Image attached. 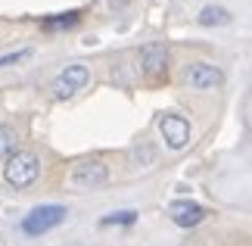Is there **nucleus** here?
<instances>
[{"mask_svg": "<svg viewBox=\"0 0 252 246\" xmlns=\"http://www.w3.org/2000/svg\"><path fill=\"white\" fill-rule=\"evenodd\" d=\"M41 175V159L28 150H16L9 153V162L3 169V178L13 184V187H32Z\"/></svg>", "mask_w": 252, "mask_h": 246, "instance_id": "nucleus-1", "label": "nucleus"}, {"mask_svg": "<svg viewBox=\"0 0 252 246\" xmlns=\"http://www.w3.org/2000/svg\"><path fill=\"white\" fill-rule=\"evenodd\" d=\"M63 221H65V206H37L22 218V231L32 237H41V234L60 228Z\"/></svg>", "mask_w": 252, "mask_h": 246, "instance_id": "nucleus-2", "label": "nucleus"}, {"mask_svg": "<svg viewBox=\"0 0 252 246\" xmlns=\"http://www.w3.org/2000/svg\"><path fill=\"white\" fill-rule=\"evenodd\" d=\"M109 181V169L100 162V159H84L75 165L72 172V187L75 190H96V187H103Z\"/></svg>", "mask_w": 252, "mask_h": 246, "instance_id": "nucleus-3", "label": "nucleus"}, {"mask_svg": "<svg viewBox=\"0 0 252 246\" xmlns=\"http://www.w3.org/2000/svg\"><path fill=\"white\" fill-rule=\"evenodd\" d=\"M87 81H91V72H87V66H69L63 69L60 75L53 78V97H60V100H69V97H75L81 91V87H87Z\"/></svg>", "mask_w": 252, "mask_h": 246, "instance_id": "nucleus-4", "label": "nucleus"}, {"mask_svg": "<svg viewBox=\"0 0 252 246\" xmlns=\"http://www.w3.org/2000/svg\"><path fill=\"white\" fill-rule=\"evenodd\" d=\"M159 131H162V141H165L171 150H181V146L190 143V122L181 119V115H174V112L159 119Z\"/></svg>", "mask_w": 252, "mask_h": 246, "instance_id": "nucleus-5", "label": "nucleus"}, {"mask_svg": "<svg viewBox=\"0 0 252 246\" xmlns=\"http://www.w3.org/2000/svg\"><path fill=\"white\" fill-rule=\"evenodd\" d=\"M184 81L190 87H196V91H212V87H218L224 81V72L212 63H193L187 72H184Z\"/></svg>", "mask_w": 252, "mask_h": 246, "instance_id": "nucleus-6", "label": "nucleus"}, {"mask_svg": "<svg viewBox=\"0 0 252 246\" xmlns=\"http://www.w3.org/2000/svg\"><path fill=\"white\" fill-rule=\"evenodd\" d=\"M168 218L178 224V228H196V224L206 218V209L199 203H190V200H174L168 206Z\"/></svg>", "mask_w": 252, "mask_h": 246, "instance_id": "nucleus-7", "label": "nucleus"}, {"mask_svg": "<svg viewBox=\"0 0 252 246\" xmlns=\"http://www.w3.org/2000/svg\"><path fill=\"white\" fill-rule=\"evenodd\" d=\"M140 69L150 78L162 75L168 69V47L165 44H143L140 47Z\"/></svg>", "mask_w": 252, "mask_h": 246, "instance_id": "nucleus-8", "label": "nucleus"}, {"mask_svg": "<svg viewBox=\"0 0 252 246\" xmlns=\"http://www.w3.org/2000/svg\"><path fill=\"white\" fill-rule=\"evenodd\" d=\"M230 19H234V16H230L224 6H206V9L199 13V25H209V28H212V25H227Z\"/></svg>", "mask_w": 252, "mask_h": 246, "instance_id": "nucleus-9", "label": "nucleus"}, {"mask_svg": "<svg viewBox=\"0 0 252 246\" xmlns=\"http://www.w3.org/2000/svg\"><path fill=\"white\" fill-rule=\"evenodd\" d=\"M16 141H19L16 128L0 125V156H9V153H13V150H16Z\"/></svg>", "mask_w": 252, "mask_h": 246, "instance_id": "nucleus-10", "label": "nucleus"}, {"mask_svg": "<svg viewBox=\"0 0 252 246\" xmlns=\"http://www.w3.org/2000/svg\"><path fill=\"white\" fill-rule=\"evenodd\" d=\"M22 60H32V47H22V50H16V53H6V56H0V69H6V66H16V63H22Z\"/></svg>", "mask_w": 252, "mask_h": 246, "instance_id": "nucleus-11", "label": "nucleus"}, {"mask_svg": "<svg viewBox=\"0 0 252 246\" xmlns=\"http://www.w3.org/2000/svg\"><path fill=\"white\" fill-rule=\"evenodd\" d=\"M137 218V212H119V215H106L103 224H131Z\"/></svg>", "mask_w": 252, "mask_h": 246, "instance_id": "nucleus-12", "label": "nucleus"}, {"mask_svg": "<svg viewBox=\"0 0 252 246\" xmlns=\"http://www.w3.org/2000/svg\"><path fill=\"white\" fill-rule=\"evenodd\" d=\"M140 156H143V159H147V162H143V165H153V162H156V150H153V146H137V150L131 153V159L137 162Z\"/></svg>", "mask_w": 252, "mask_h": 246, "instance_id": "nucleus-13", "label": "nucleus"}]
</instances>
